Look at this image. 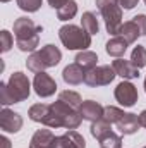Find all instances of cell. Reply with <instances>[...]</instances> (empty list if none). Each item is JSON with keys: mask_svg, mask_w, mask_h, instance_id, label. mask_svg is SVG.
<instances>
[{"mask_svg": "<svg viewBox=\"0 0 146 148\" xmlns=\"http://www.w3.org/2000/svg\"><path fill=\"white\" fill-rule=\"evenodd\" d=\"M100 147L102 148H122V138L112 131V133H108L107 136H103L100 140Z\"/></svg>", "mask_w": 146, "mask_h": 148, "instance_id": "cell-27", "label": "cell"}, {"mask_svg": "<svg viewBox=\"0 0 146 148\" xmlns=\"http://www.w3.org/2000/svg\"><path fill=\"white\" fill-rule=\"evenodd\" d=\"M41 3L43 0H17V7L24 12H36Z\"/></svg>", "mask_w": 146, "mask_h": 148, "instance_id": "cell-29", "label": "cell"}, {"mask_svg": "<svg viewBox=\"0 0 146 148\" xmlns=\"http://www.w3.org/2000/svg\"><path fill=\"white\" fill-rule=\"evenodd\" d=\"M33 88H35V93H36L38 97L48 98V97H52V95L57 91V83H55V79H53L50 74H46L43 71V73L35 74Z\"/></svg>", "mask_w": 146, "mask_h": 148, "instance_id": "cell-8", "label": "cell"}, {"mask_svg": "<svg viewBox=\"0 0 146 148\" xmlns=\"http://www.w3.org/2000/svg\"><path fill=\"white\" fill-rule=\"evenodd\" d=\"M112 67L117 76L124 77V79H134V77H139V69L131 62V60H126V59H115L112 62Z\"/></svg>", "mask_w": 146, "mask_h": 148, "instance_id": "cell-12", "label": "cell"}, {"mask_svg": "<svg viewBox=\"0 0 146 148\" xmlns=\"http://www.w3.org/2000/svg\"><path fill=\"white\" fill-rule=\"evenodd\" d=\"M16 45L21 52H35L36 47L40 45V35L26 38V40H16Z\"/></svg>", "mask_w": 146, "mask_h": 148, "instance_id": "cell-26", "label": "cell"}, {"mask_svg": "<svg viewBox=\"0 0 146 148\" xmlns=\"http://www.w3.org/2000/svg\"><path fill=\"white\" fill-rule=\"evenodd\" d=\"M2 2H3V3H5V2H9V0H2Z\"/></svg>", "mask_w": 146, "mask_h": 148, "instance_id": "cell-37", "label": "cell"}, {"mask_svg": "<svg viewBox=\"0 0 146 148\" xmlns=\"http://www.w3.org/2000/svg\"><path fill=\"white\" fill-rule=\"evenodd\" d=\"M145 3H146V0H145Z\"/></svg>", "mask_w": 146, "mask_h": 148, "instance_id": "cell-38", "label": "cell"}, {"mask_svg": "<svg viewBox=\"0 0 146 148\" xmlns=\"http://www.w3.org/2000/svg\"><path fill=\"white\" fill-rule=\"evenodd\" d=\"M43 31L41 26L35 24L29 17H19L14 21V36L16 40H26V38L36 36Z\"/></svg>", "mask_w": 146, "mask_h": 148, "instance_id": "cell-9", "label": "cell"}, {"mask_svg": "<svg viewBox=\"0 0 146 148\" xmlns=\"http://www.w3.org/2000/svg\"><path fill=\"white\" fill-rule=\"evenodd\" d=\"M60 60H62V52L55 45H45L41 50L33 52L28 57L26 66L33 73H43L48 67H55Z\"/></svg>", "mask_w": 146, "mask_h": 148, "instance_id": "cell-2", "label": "cell"}, {"mask_svg": "<svg viewBox=\"0 0 146 148\" xmlns=\"http://www.w3.org/2000/svg\"><path fill=\"white\" fill-rule=\"evenodd\" d=\"M52 110H53V114H55V119H57L59 127L76 129V127H79V124H81V121H83L79 110H76V109H72L71 105L64 103L62 100L53 102V103H52Z\"/></svg>", "mask_w": 146, "mask_h": 148, "instance_id": "cell-5", "label": "cell"}, {"mask_svg": "<svg viewBox=\"0 0 146 148\" xmlns=\"http://www.w3.org/2000/svg\"><path fill=\"white\" fill-rule=\"evenodd\" d=\"M81 26L84 31H88L89 35H96L100 31V24H98V19L93 12H84L83 17H81Z\"/></svg>", "mask_w": 146, "mask_h": 148, "instance_id": "cell-20", "label": "cell"}, {"mask_svg": "<svg viewBox=\"0 0 146 148\" xmlns=\"http://www.w3.org/2000/svg\"><path fill=\"white\" fill-rule=\"evenodd\" d=\"M115 71L112 66H96L95 69L91 71H86L84 76V83L91 88H96V86H107L110 84L113 79H115Z\"/></svg>", "mask_w": 146, "mask_h": 148, "instance_id": "cell-6", "label": "cell"}, {"mask_svg": "<svg viewBox=\"0 0 146 148\" xmlns=\"http://www.w3.org/2000/svg\"><path fill=\"white\" fill-rule=\"evenodd\" d=\"M113 95H115V100H117L122 107H132V105H136V102H138V90H136V86H134L131 81H127V79H124L122 83L117 84Z\"/></svg>", "mask_w": 146, "mask_h": 148, "instance_id": "cell-7", "label": "cell"}, {"mask_svg": "<svg viewBox=\"0 0 146 148\" xmlns=\"http://www.w3.org/2000/svg\"><path fill=\"white\" fill-rule=\"evenodd\" d=\"M0 141H2V145H3V148H10V141L5 138V136H2L0 138Z\"/></svg>", "mask_w": 146, "mask_h": 148, "instance_id": "cell-35", "label": "cell"}, {"mask_svg": "<svg viewBox=\"0 0 146 148\" xmlns=\"http://www.w3.org/2000/svg\"><path fill=\"white\" fill-rule=\"evenodd\" d=\"M139 124H141V127H146V110L139 114Z\"/></svg>", "mask_w": 146, "mask_h": 148, "instance_id": "cell-34", "label": "cell"}, {"mask_svg": "<svg viewBox=\"0 0 146 148\" xmlns=\"http://www.w3.org/2000/svg\"><path fill=\"white\" fill-rule=\"evenodd\" d=\"M84 76H86V71H84L81 66H77L76 62H74V64H69V66L62 71V79H64L67 84H71V86H76V84L84 83Z\"/></svg>", "mask_w": 146, "mask_h": 148, "instance_id": "cell-14", "label": "cell"}, {"mask_svg": "<svg viewBox=\"0 0 146 148\" xmlns=\"http://www.w3.org/2000/svg\"><path fill=\"white\" fill-rule=\"evenodd\" d=\"M103 110H105V107L95 100H84L79 107L81 117L84 121H89V122H96V121L103 119Z\"/></svg>", "mask_w": 146, "mask_h": 148, "instance_id": "cell-11", "label": "cell"}, {"mask_svg": "<svg viewBox=\"0 0 146 148\" xmlns=\"http://www.w3.org/2000/svg\"><path fill=\"white\" fill-rule=\"evenodd\" d=\"M76 64L81 66L84 71H91L96 67V62H98V55L95 52H89V50H81L77 55H76Z\"/></svg>", "mask_w": 146, "mask_h": 148, "instance_id": "cell-17", "label": "cell"}, {"mask_svg": "<svg viewBox=\"0 0 146 148\" xmlns=\"http://www.w3.org/2000/svg\"><path fill=\"white\" fill-rule=\"evenodd\" d=\"M131 62H132L138 69H141V67L146 66V48L143 45L134 47V50L131 52Z\"/></svg>", "mask_w": 146, "mask_h": 148, "instance_id": "cell-24", "label": "cell"}, {"mask_svg": "<svg viewBox=\"0 0 146 148\" xmlns=\"http://www.w3.org/2000/svg\"><path fill=\"white\" fill-rule=\"evenodd\" d=\"M145 91H146V77H145Z\"/></svg>", "mask_w": 146, "mask_h": 148, "instance_id": "cell-36", "label": "cell"}, {"mask_svg": "<svg viewBox=\"0 0 146 148\" xmlns=\"http://www.w3.org/2000/svg\"><path fill=\"white\" fill-rule=\"evenodd\" d=\"M52 148H81V147L74 141L72 136H71V134H69V131H67V133H65V134H62V136H55Z\"/></svg>", "mask_w": 146, "mask_h": 148, "instance_id": "cell-25", "label": "cell"}, {"mask_svg": "<svg viewBox=\"0 0 146 148\" xmlns=\"http://www.w3.org/2000/svg\"><path fill=\"white\" fill-rule=\"evenodd\" d=\"M117 129L122 133V134H134L141 124H139V115L136 114H131V112H124V115L117 121Z\"/></svg>", "mask_w": 146, "mask_h": 148, "instance_id": "cell-13", "label": "cell"}, {"mask_svg": "<svg viewBox=\"0 0 146 148\" xmlns=\"http://www.w3.org/2000/svg\"><path fill=\"white\" fill-rule=\"evenodd\" d=\"M89 131H91V136L100 141L103 136H107L108 133H112V124H108V122L103 121V119H100V121H96V122H91V129H89Z\"/></svg>", "mask_w": 146, "mask_h": 148, "instance_id": "cell-21", "label": "cell"}, {"mask_svg": "<svg viewBox=\"0 0 146 148\" xmlns=\"http://www.w3.org/2000/svg\"><path fill=\"white\" fill-rule=\"evenodd\" d=\"M69 0H48V3H50V7H53V9H60V7H64L65 3H67Z\"/></svg>", "mask_w": 146, "mask_h": 148, "instance_id": "cell-33", "label": "cell"}, {"mask_svg": "<svg viewBox=\"0 0 146 148\" xmlns=\"http://www.w3.org/2000/svg\"><path fill=\"white\" fill-rule=\"evenodd\" d=\"M119 36H122L129 45H131V43H134V41L138 40V36H141V33H139V28H138V24H136L134 21H127V23L122 24Z\"/></svg>", "mask_w": 146, "mask_h": 148, "instance_id": "cell-18", "label": "cell"}, {"mask_svg": "<svg viewBox=\"0 0 146 148\" xmlns=\"http://www.w3.org/2000/svg\"><path fill=\"white\" fill-rule=\"evenodd\" d=\"M0 40H2V45H0L2 48H0V50H2L3 53H5V52H9V50L14 47V38H12V35H10L7 29L0 31Z\"/></svg>", "mask_w": 146, "mask_h": 148, "instance_id": "cell-30", "label": "cell"}, {"mask_svg": "<svg viewBox=\"0 0 146 148\" xmlns=\"http://www.w3.org/2000/svg\"><path fill=\"white\" fill-rule=\"evenodd\" d=\"M53 140L55 134L50 129H38L29 141V148H52Z\"/></svg>", "mask_w": 146, "mask_h": 148, "instance_id": "cell-15", "label": "cell"}, {"mask_svg": "<svg viewBox=\"0 0 146 148\" xmlns=\"http://www.w3.org/2000/svg\"><path fill=\"white\" fill-rule=\"evenodd\" d=\"M127 47H129V43H127L122 36H113V38H110L108 41H107L105 50H107V53H108L110 57H117V59H120V57L126 53Z\"/></svg>", "mask_w": 146, "mask_h": 148, "instance_id": "cell-16", "label": "cell"}, {"mask_svg": "<svg viewBox=\"0 0 146 148\" xmlns=\"http://www.w3.org/2000/svg\"><path fill=\"white\" fill-rule=\"evenodd\" d=\"M145 148H146V147H145Z\"/></svg>", "mask_w": 146, "mask_h": 148, "instance_id": "cell-39", "label": "cell"}, {"mask_svg": "<svg viewBox=\"0 0 146 148\" xmlns=\"http://www.w3.org/2000/svg\"><path fill=\"white\" fill-rule=\"evenodd\" d=\"M96 7L105 19V28L112 36H119L122 28V7L115 0H96Z\"/></svg>", "mask_w": 146, "mask_h": 148, "instance_id": "cell-4", "label": "cell"}, {"mask_svg": "<svg viewBox=\"0 0 146 148\" xmlns=\"http://www.w3.org/2000/svg\"><path fill=\"white\" fill-rule=\"evenodd\" d=\"M76 14H77V3H76V0H69L64 7H60L57 10L59 21H71Z\"/></svg>", "mask_w": 146, "mask_h": 148, "instance_id": "cell-23", "label": "cell"}, {"mask_svg": "<svg viewBox=\"0 0 146 148\" xmlns=\"http://www.w3.org/2000/svg\"><path fill=\"white\" fill-rule=\"evenodd\" d=\"M124 115V110L113 107V105H107L103 110V121H107L108 124H117V121Z\"/></svg>", "mask_w": 146, "mask_h": 148, "instance_id": "cell-28", "label": "cell"}, {"mask_svg": "<svg viewBox=\"0 0 146 148\" xmlns=\"http://www.w3.org/2000/svg\"><path fill=\"white\" fill-rule=\"evenodd\" d=\"M124 10H131V9H134L138 3H139V0H115Z\"/></svg>", "mask_w": 146, "mask_h": 148, "instance_id": "cell-32", "label": "cell"}, {"mask_svg": "<svg viewBox=\"0 0 146 148\" xmlns=\"http://www.w3.org/2000/svg\"><path fill=\"white\" fill-rule=\"evenodd\" d=\"M59 100H62L64 103L71 105L76 110H79V107H81V103H83L81 95L76 93V91H72V90H64V91H60V93H59Z\"/></svg>", "mask_w": 146, "mask_h": 148, "instance_id": "cell-22", "label": "cell"}, {"mask_svg": "<svg viewBox=\"0 0 146 148\" xmlns=\"http://www.w3.org/2000/svg\"><path fill=\"white\" fill-rule=\"evenodd\" d=\"M31 93V83L28 76L21 71L10 74L9 83H0V103L3 107L28 100Z\"/></svg>", "mask_w": 146, "mask_h": 148, "instance_id": "cell-1", "label": "cell"}, {"mask_svg": "<svg viewBox=\"0 0 146 148\" xmlns=\"http://www.w3.org/2000/svg\"><path fill=\"white\" fill-rule=\"evenodd\" d=\"M0 127L5 133H17L23 127V117L17 112L3 107L0 112Z\"/></svg>", "mask_w": 146, "mask_h": 148, "instance_id": "cell-10", "label": "cell"}, {"mask_svg": "<svg viewBox=\"0 0 146 148\" xmlns=\"http://www.w3.org/2000/svg\"><path fill=\"white\" fill-rule=\"evenodd\" d=\"M48 114H50V105H46V103H35L28 110L29 119L35 121V122H41V124L45 122V119L48 117Z\"/></svg>", "mask_w": 146, "mask_h": 148, "instance_id": "cell-19", "label": "cell"}, {"mask_svg": "<svg viewBox=\"0 0 146 148\" xmlns=\"http://www.w3.org/2000/svg\"><path fill=\"white\" fill-rule=\"evenodd\" d=\"M59 38L67 50H86L91 47V35L76 24H65L59 29Z\"/></svg>", "mask_w": 146, "mask_h": 148, "instance_id": "cell-3", "label": "cell"}, {"mask_svg": "<svg viewBox=\"0 0 146 148\" xmlns=\"http://www.w3.org/2000/svg\"><path fill=\"white\" fill-rule=\"evenodd\" d=\"M132 21L138 24L141 36H146V16H145V14H138L136 17H132Z\"/></svg>", "mask_w": 146, "mask_h": 148, "instance_id": "cell-31", "label": "cell"}]
</instances>
